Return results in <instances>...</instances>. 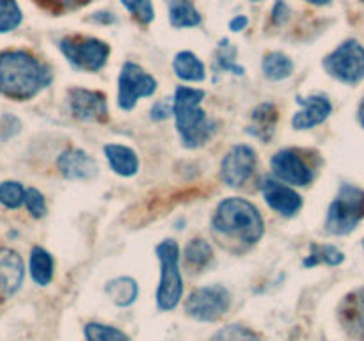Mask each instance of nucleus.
I'll use <instances>...</instances> for the list:
<instances>
[{
	"instance_id": "393cba45",
	"label": "nucleus",
	"mask_w": 364,
	"mask_h": 341,
	"mask_svg": "<svg viewBox=\"0 0 364 341\" xmlns=\"http://www.w3.org/2000/svg\"><path fill=\"white\" fill-rule=\"evenodd\" d=\"M262 67L265 77L270 78V80H284V78L294 73V63H291L290 57L281 52L267 53Z\"/></svg>"
},
{
	"instance_id": "37998d69",
	"label": "nucleus",
	"mask_w": 364,
	"mask_h": 341,
	"mask_svg": "<svg viewBox=\"0 0 364 341\" xmlns=\"http://www.w3.org/2000/svg\"><path fill=\"white\" fill-rule=\"evenodd\" d=\"M363 245H364V244H363Z\"/></svg>"
},
{
	"instance_id": "b1692460",
	"label": "nucleus",
	"mask_w": 364,
	"mask_h": 341,
	"mask_svg": "<svg viewBox=\"0 0 364 341\" xmlns=\"http://www.w3.org/2000/svg\"><path fill=\"white\" fill-rule=\"evenodd\" d=\"M31 276L36 284L46 286L53 277V258L43 247H34L31 252Z\"/></svg>"
},
{
	"instance_id": "9b49d317",
	"label": "nucleus",
	"mask_w": 364,
	"mask_h": 341,
	"mask_svg": "<svg viewBox=\"0 0 364 341\" xmlns=\"http://www.w3.org/2000/svg\"><path fill=\"white\" fill-rule=\"evenodd\" d=\"M256 167L255 149L238 144L228 153L220 163V178L230 187H242L251 178Z\"/></svg>"
},
{
	"instance_id": "f03ea898",
	"label": "nucleus",
	"mask_w": 364,
	"mask_h": 341,
	"mask_svg": "<svg viewBox=\"0 0 364 341\" xmlns=\"http://www.w3.org/2000/svg\"><path fill=\"white\" fill-rule=\"evenodd\" d=\"M213 231L245 245H255L263 237L265 224L258 208L242 197L224 199L212 219Z\"/></svg>"
},
{
	"instance_id": "4c0bfd02",
	"label": "nucleus",
	"mask_w": 364,
	"mask_h": 341,
	"mask_svg": "<svg viewBox=\"0 0 364 341\" xmlns=\"http://www.w3.org/2000/svg\"><path fill=\"white\" fill-rule=\"evenodd\" d=\"M92 20L105 21V23H112V21H116V18H114L110 13H96L95 16H92Z\"/></svg>"
},
{
	"instance_id": "6ab92c4d",
	"label": "nucleus",
	"mask_w": 364,
	"mask_h": 341,
	"mask_svg": "<svg viewBox=\"0 0 364 341\" xmlns=\"http://www.w3.org/2000/svg\"><path fill=\"white\" fill-rule=\"evenodd\" d=\"M105 156L109 160V166L119 176H134L139 170V158L134 149L121 144H107Z\"/></svg>"
},
{
	"instance_id": "39448f33",
	"label": "nucleus",
	"mask_w": 364,
	"mask_h": 341,
	"mask_svg": "<svg viewBox=\"0 0 364 341\" xmlns=\"http://www.w3.org/2000/svg\"><path fill=\"white\" fill-rule=\"evenodd\" d=\"M364 219V190L355 185H341L327 212L326 229L331 234H348Z\"/></svg>"
},
{
	"instance_id": "aec40b11",
	"label": "nucleus",
	"mask_w": 364,
	"mask_h": 341,
	"mask_svg": "<svg viewBox=\"0 0 364 341\" xmlns=\"http://www.w3.org/2000/svg\"><path fill=\"white\" fill-rule=\"evenodd\" d=\"M105 291L114 304L119 308H128L137 301L139 284L132 277H116L107 283Z\"/></svg>"
},
{
	"instance_id": "2f4dec72",
	"label": "nucleus",
	"mask_w": 364,
	"mask_h": 341,
	"mask_svg": "<svg viewBox=\"0 0 364 341\" xmlns=\"http://www.w3.org/2000/svg\"><path fill=\"white\" fill-rule=\"evenodd\" d=\"M128 13L134 14L141 23H149L155 18V9H153L151 0H121Z\"/></svg>"
},
{
	"instance_id": "f257e3e1",
	"label": "nucleus",
	"mask_w": 364,
	"mask_h": 341,
	"mask_svg": "<svg viewBox=\"0 0 364 341\" xmlns=\"http://www.w3.org/2000/svg\"><path fill=\"white\" fill-rule=\"evenodd\" d=\"M52 82L46 64L23 50L0 53V94L7 98L31 99Z\"/></svg>"
},
{
	"instance_id": "a211bd4d",
	"label": "nucleus",
	"mask_w": 364,
	"mask_h": 341,
	"mask_svg": "<svg viewBox=\"0 0 364 341\" xmlns=\"http://www.w3.org/2000/svg\"><path fill=\"white\" fill-rule=\"evenodd\" d=\"M279 116H277V109L274 103H262L258 109L252 112L251 124H249L247 131L259 141L269 142L272 139L274 131H276V124Z\"/></svg>"
},
{
	"instance_id": "473e14b6",
	"label": "nucleus",
	"mask_w": 364,
	"mask_h": 341,
	"mask_svg": "<svg viewBox=\"0 0 364 341\" xmlns=\"http://www.w3.org/2000/svg\"><path fill=\"white\" fill-rule=\"evenodd\" d=\"M23 202L32 217H36V219L45 217L46 202H45V197H43V194L38 190V188H27V190H25Z\"/></svg>"
},
{
	"instance_id": "a878e982",
	"label": "nucleus",
	"mask_w": 364,
	"mask_h": 341,
	"mask_svg": "<svg viewBox=\"0 0 364 341\" xmlns=\"http://www.w3.org/2000/svg\"><path fill=\"white\" fill-rule=\"evenodd\" d=\"M345 259L343 252L334 245H311V254L304 259V266H315L318 263H327V265L334 266L340 265Z\"/></svg>"
},
{
	"instance_id": "c756f323",
	"label": "nucleus",
	"mask_w": 364,
	"mask_h": 341,
	"mask_svg": "<svg viewBox=\"0 0 364 341\" xmlns=\"http://www.w3.org/2000/svg\"><path fill=\"white\" fill-rule=\"evenodd\" d=\"M235 55H237V48L231 46L228 39H223L217 50V67L224 71H233L235 75H244V67L235 64Z\"/></svg>"
},
{
	"instance_id": "cd10ccee",
	"label": "nucleus",
	"mask_w": 364,
	"mask_h": 341,
	"mask_svg": "<svg viewBox=\"0 0 364 341\" xmlns=\"http://www.w3.org/2000/svg\"><path fill=\"white\" fill-rule=\"evenodd\" d=\"M210 341H262V337L249 327L240 325V323H231V325L223 327L219 332L213 334Z\"/></svg>"
},
{
	"instance_id": "5701e85b",
	"label": "nucleus",
	"mask_w": 364,
	"mask_h": 341,
	"mask_svg": "<svg viewBox=\"0 0 364 341\" xmlns=\"http://www.w3.org/2000/svg\"><path fill=\"white\" fill-rule=\"evenodd\" d=\"M212 259V247L203 238H194L188 242V245L183 251V263L192 272H199L205 269Z\"/></svg>"
},
{
	"instance_id": "4468645a",
	"label": "nucleus",
	"mask_w": 364,
	"mask_h": 341,
	"mask_svg": "<svg viewBox=\"0 0 364 341\" xmlns=\"http://www.w3.org/2000/svg\"><path fill=\"white\" fill-rule=\"evenodd\" d=\"M263 197L269 202L272 210L284 217H294L299 210L302 208V197L294 190V188L287 187V185L279 183V181L267 178L263 181Z\"/></svg>"
},
{
	"instance_id": "ea45409f",
	"label": "nucleus",
	"mask_w": 364,
	"mask_h": 341,
	"mask_svg": "<svg viewBox=\"0 0 364 341\" xmlns=\"http://www.w3.org/2000/svg\"><path fill=\"white\" fill-rule=\"evenodd\" d=\"M308 2L315 4V6H326V4H329L331 0H308Z\"/></svg>"
},
{
	"instance_id": "20e7f679",
	"label": "nucleus",
	"mask_w": 364,
	"mask_h": 341,
	"mask_svg": "<svg viewBox=\"0 0 364 341\" xmlns=\"http://www.w3.org/2000/svg\"><path fill=\"white\" fill-rule=\"evenodd\" d=\"M160 259V284L156 291V304L162 311H173L181 301L183 279L180 272V247L174 240H166L156 245Z\"/></svg>"
},
{
	"instance_id": "423d86ee",
	"label": "nucleus",
	"mask_w": 364,
	"mask_h": 341,
	"mask_svg": "<svg viewBox=\"0 0 364 341\" xmlns=\"http://www.w3.org/2000/svg\"><path fill=\"white\" fill-rule=\"evenodd\" d=\"M323 67L343 84H359L364 78V46L355 39H348L323 59Z\"/></svg>"
},
{
	"instance_id": "ddd939ff",
	"label": "nucleus",
	"mask_w": 364,
	"mask_h": 341,
	"mask_svg": "<svg viewBox=\"0 0 364 341\" xmlns=\"http://www.w3.org/2000/svg\"><path fill=\"white\" fill-rule=\"evenodd\" d=\"M297 103L302 107V110L295 112L291 124L297 130H309L318 124H322L333 112V103L323 94H313L308 98L297 96Z\"/></svg>"
},
{
	"instance_id": "7c9ffc66",
	"label": "nucleus",
	"mask_w": 364,
	"mask_h": 341,
	"mask_svg": "<svg viewBox=\"0 0 364 341\" xmlns=\"http://www.w3.org/2000/svg\"><path fill=\"white\" fill-rule=\"evenodd\" d=\"M25 188L18 181H4L0 183V202L7 208H18L23 205Z\"/></svg>"
},
{
	"instance_id": "f704fd0d",
	"label": "nucleus",
	"mask_w": 364,
	"mask_h": 341,
	"mask_svg": "<svg viewBox=\"0 0 364 341\" xmlns=\"http://www.w3.org/2000/svg\"><path fill=\"white\" fill-rule=\"evenodd\" d=\"M173 114V103L167 102V99H160L153 105L151 109V119L153 121H164Z\"/></svg>"
},
{
	"instance_id": "79ce46f5",
	"label": "nucleus",
	"mask_w": 364,
	"mask_h": 341,
	"mask_svg": "<svg viewBox=\"0 0 364 341\" xmlns=\"http://www.w3.org/2000/svg\"><path fill=\"white\" fill-rule=\"evenodd\" d=\"M363 2H364V0H363Z\"/></svg>"
},
{
	"instance_id": "dca6fc26",
	"label": "nucleus",
	"mask_w": 364,
	"mask_h": 341,
	"mask_svg": "<svg viewBox=\"0 0 364 341\" xmlns=\"http://www.w3.org/2000/svg\"><path fill=\"white\" fill-rule=\"evenodd\" d=\"M59 170L64 178L70 180H89L98 173V163L82 149H70L64 151L57 160Z\"/></svg>"
},
{
	"instance_id": "c9c22d12",
	"label": "nucleus",
	"mask_w": 364,
	"mask_h": 341,
	"mask_svg": "<svg viewBox=\"0 0 364 341\" xmlns=\"http://www.w3.org/2000/svg\"><path fill=\"white\" fill-rule=\"evenodd\" d=\"M288 14H290V9H288V6L284 4V0H277L276 7H274V13H272L274 23L283 25L284 21L288 20Z\"/></svg>"
},
{
	"instance_id": "7ed1b4c3",
	"label": "nucleus",
	"mask_w": 364,
	"mask_h": 341,
	"mask_svg": "<svg viewBox=\"0 0 364 341\" xmlns=\"http://www.w3.org/2000/svg\"><path fill=\"white\" fill-rule=\"evenodd\" d=\"M205 91L180 85L174 92L173 114L176 117V128L185 148H199L210 139L213 124L201 109Z\"/></svg>"
},
{
	"instance_id": "0eeeda50",
	"label": "nucleus",
	"mask_w": 364,
	"mask_h": 341,
	"mask_svg": "<svg viewBox=\"0 0 364 341\" xmlns=\"http://www.w3.org/2000/svg\"><path fill=\"white\" fill-rule=\"evenodd\" d=\"M230 308L231 293L223 284L198 288L188 295L185 304L188 316L198 322H217L230 311Z\"/></svg>"
},
{
	"instance_id": "bb28decb",
	"label": "nucleus",
	"mask_w": 364,
	"mask_h": 341,
	"mask_svg": "<svg viewBox=\"0 0 364 341\" xmlns=\"http://www.w3.org/2000/svg\"><path fill=\"white\" fill-rule=\"evenodd\" d=\"M85 340L87 341H132L121 329L105 323L91 322L84 327Z\"/></svg>"
},
{
	"instance_id": "58836bf2",
	"label": "nucleus",
	"mask_w": 364,
	"mask_h": 341,
	"mask_svg": "<svg viewBox=\"0 0 364 341\" xmlns=\"http://www.w3.org/2000/svg\"><path fill=\"white\" fill-rule=\"evenodd\" d=\"M358 117H359V123H361V126L364 128V98H363L361 105H359V112H358Z\"/></svg>"
},
{
	"instance_id": "f8f14e48",
	"label": "nucleus",
	"mask_w": 364,
	"mask_h": 341,
	"mask_svg": "<svg viewBox=\"0 0 364 341\" xmlns=\"http://www.w3.org/2000/svg\"><path fill=\"white\" fill-rule=\"evenodd\" d=\"M70 107L71 112L80 121H96L103 123L109 117L107 109V98L100 91H89V89L75 87L70 91Z\"/></svg>"
},
{
	"instance_id": "72a5a7b5",
	"label": "nucleus",
	"mask_w": 364,
	"mask_h": 341,
	"mask_svg": "<svg viewBox=\"0 0 364 341\" xmlns=\"http://www.w3.org/2000/svg\"><path fill=\"white\" fill-rule=\"evenodd\" d=\"M43 7L53 11V13H64V11L77 9V7L85 6L89 0H38Z\"/></svg>"
},
{
	"instance_id": "412c9836",
	"label": "nucleus",
	"mask_w": 364,
	"mask_h": 341,
	"mask_svg": "<svg viewBox=\"0 0 364 341\" xmlns=\"http://www.w3.org/2000/svg\"><path fill=\"white\" fill-rule=\"evenodd\" d=\"M174 73L178 78L187 82H201L205 80V64L198 59L192 52H180L174 57Z\"/></svg>"
},
{
	"instance_id": "2eb2a0df",
	"label": "nucleus",
	"mask_w": 364,
	"mask_h": 341,
	"mask_svg": "<svg viewBox=\"0 0 364 341\" xmlns=\"http://www.w3.org/2000/svg\"><path fill=\"white\" fill-rule=\"evenodd\" d=\"M25 269L20 254L11 249L0 247V298H9L20 290Z\"/></svg>"
},
{
	"instance_id": "c85d7f7f",
	"label": "nucleus",
	"mask_w": 364,
	"mask_h": 341,
	"mask_svg": "<svg viewBox=\"0 0 364 341\" xmlns=\"http://www.w3.org/2000/svg\"><path fill=\"white\" fill-rule=\"evenodd\" d=\"M21 23V11L16 0H0V34L14 31Z\"/></svg>"
},
{
	"instance_id": "f3484780",
	"label": "nucleus",
	"mask_w": 364,
	"mask_h": 341,
	"mask_svg": "<svg viewBox=\"0 0 364 341\" xmlns=\"http://www.w3.org/2000/svg\"><path fill=\"white\" fill-rule=\"evenodd\" d=\"M340 322L350 336L364 341V288L352 291L341 302Z\"/></svg>"
},
{
	"instance_id": "4be33fe9",
	"label": "nucleus",
	"mask_w": 364,
	"mask_h": 341,
	"mask_svg": "<svg viewBox=\"0 0 364 341\" xmlns=\"http://www.w3.org/2000/svg\"><path fill=\"white\" fill-rule=\"evenodd\" d=\"M169 6V20L174 27H196L201 23V14L192 0H166Z\"/></svg>"
},
{
	"instance_id": "1a4fd4ad",
	"label": "nucleus",
	"mask_w": 364,
	"mask_h": 341,
	"mask_svg": "<svg viewBox=\"0 0 364 341\" xmlns=\"http://www.w3.org/2000/svg\"><path fill=\"white\" fill-rule=\"evenodd\" d=\"M156 91V80L141 66L127 63L119 75V94L117 103L123 110H132L139 98L151 96Z\"/></svg>"
},
{
	"instance_id": "9d476101",
	"label": "nucleus",
	"mask_w": 364,
	"mask_h": 341,
	"mask_svg": "<svg viewBox=\"0 0 364 341\" xmlns=\"http://www.w3.org/2000/svg\"><path fill=\"white\" fill-rule=\"evenodd\" d=\"M272 170L279 180L297 187H306L315 178V167L301 149H283L272 158Z\"/></svg>"
},
{
	"instance_id": "e433bc0d",
	"label": "nucleus",
	"mask_w": 364,
	"mask_h": 341,
	"mask_svg": "<svg viewBox=\"0 0 364 341\" xmlns=\"http://www.w3.org/2000/svg\"><path fill=\"white\" fill-rule=\"evenodd\" d=\"M247 23H249L247 16H237V18H233V20L230 21V28L233 32H240V31H244L245 27H247Z\"/></svg>"
},
{
	"instance_id": "a19ab883",
	"label": "nucleus",
	"mask_w": 364,
	"mask_h": 341,
	"mask_svg": "<svg viewBox=\"0 0 364 341\" xmlns=\"http://www.w3.org/2000/svg\"><path fill=\"white\" fill-rule=\"evenodd\" d=\"M255 2H258V0H255Z\"/></svg>"
},
{
	"instance_id": "6e6552de",
	"label": "nucleus",
	"mask_w": 364,
	"mask_h": 341,
	"mask_svg": "<svg viewBox=\"0 0 364 341\" xmlns=\"http://www.w3.org/2000/svg\"><path fill=\"white\" fill-rule=\"evenodd\" d=\"M60 50L66 59L78 70L100 71L109 59L110 46L102 39L84 38V36H70L60 41Z\"/></svg>"
}]
</instances>
